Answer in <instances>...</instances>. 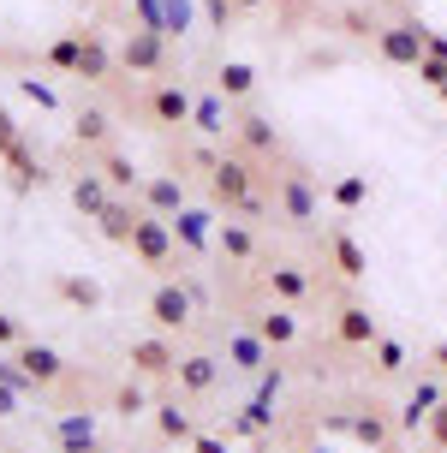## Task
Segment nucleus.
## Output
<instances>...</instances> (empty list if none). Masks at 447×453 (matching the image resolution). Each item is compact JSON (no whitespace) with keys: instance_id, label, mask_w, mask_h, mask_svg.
Returning <instances> with one entry per match:
<instances>
[{"instance_id":"nucleus-1","label":"nucleus","mask_w":447,"mask_h":453,"mask_svg":"<svg viewBox=\"0 0 447 453\" xmlns=\"http://www.w3.org/2000/svg\"><path fill=\"white\" fill-rule=\"evenodd\" d=\"M173 245H179V239H173V221H167V215H156V209H150V215H137L132 250L150 263V269H167V263H173Z\"/></svg>"},{"instance_id":"nucleus-2","label":"nucleus","mask_w":447,"mask_h":453,"mask_svg":"<svg viewBox=\"0 0 447 453\" xmlns=\"http://www.w3.org/2000/svg\"><path fill=\"white\" fill-rule=\"evenodd\" d=\"M191 311H197V298H191V287H179V280H161L156 293H150V322H156L161 334L191 328Z\"/></svg>"},{"instance_id":"nucleus-3","label":"nucleus","mask_w":447,"mask_h":453,"mask_svg":"<svg viewBox=\"0 0 447 453\" xmlns=\"http://www.w3.org/2000/svg\"><path fill=\"white\" fill-rule=\"evenodd\" d=\"M376 48H381V60H388V66H418V60H424V24H418V19L381 24Z\"/></svg>"},{"instance_id":"nucleus-4","label":"nucleus","mask_w":447,"mask_h":453,"mask_svg":"<svg viewBox=\"0 0 447 453\" xmlns=\"http://www.w3.org/2000/svg\"><path fill=\"white\" fill-rule=\"evenodd\" d=\"M209 191H215V203L227 209H257V197H250V167L239 156H227L209 167Z\"/></svg>"},{"instance_id":"nucleus-5","label":"nucleus","mask_w":447,"mask_h":453,"mask_svg":"<svg viewBox=\"0 0 447 453\" xmlns=\"http://www.w3.org/2000/svg\"><path fill=\"white\" fill-rule=\"evenodd\" d=\"M119 60H126L132 72H161V66H167V36L137 24L132 36H126V48H119Z\"/></svg>"},{"instance_id":"nucleus-6","label":"nucleus","mask_w":447,"mask_h":453,"mask_svg":"<svg viewBox=\"0 0 447 453\" xmlns=\"http://www.w3.org/2000/svg\"><path fill=\"white\" fill-rule=\"evenodd\" d=\"M132 370H137V376H173V370H179V352L167 346V334L132 340Z\"/></svg>"},{"instance_id":"nucleus-7","label":"nucleus","mask_w":447,"mask_h":453,"mask_svg":"<svg viewBox=\"0 0 447 453\" xmlns=\"http://www.w3.org/2000/svg\"><path fill=\"white\" fill-rule=\"evenodd\" d=\"M328 257H335L340 280H364V274H370V250L358 245L352 233H328Z\"/></svg>"},{"instance_id":"nucleus-8","label":"nucleus","mask_w":447,"mask_h":453,"mask_svg":"<svg viewBox=\"0 0 447 453\" xmlns=\"http://www.w3.org/2000/svg\"><path fill=\"white\" fill-rule=\"evenodd\" d=\"M167 221H173V239L191 250V257H203V250H209V221H215L209 209H179V215H167Z\"/></svg>"},{"instance_id":"nucleus-9","label":"nucleus","mask_w":447,"mask_h":453,"mask_svg":"<svg viewBox=\"0 0 447 453\" xmlns=\"http://www.w3.org/2000/svg\"><path fill=\"white\" fill-rule=\"evenodd\" d=\"M108 203H113L108 173H84V180H72V209H78V215H89V221H96Z\"/></svg>"},{"instance_id":"nucleus-10","label":"nucleus","mask_w":447,"mask_h":453,"mask_svg":"<svg viewBox=\"0 0 447 453\" xmlns=\"http://www.w3.org/2000/svg\"><path fill=\"white\" fill-rule=\"evenodd\" d=\"M281 209H287V221H316V191H311V180L304 173H287L281 180Z\"/></svg>"},{"instance_id":"nucleus-11","label":"nucleus","mask_w":447,"mask_h":453,"mask_svg":"<svg viewBox=\"0 0 447 453\" xmlns=\"http://www.w3.org/2000/svg\"><path fill=\"white\" fill-rule=\"evenodd\" d=\"M19 364L36 376V388H48V382H60V370H66V358L54 352V346H36V340H24L19 346Z\"/></svg>"},{"instance_id":"nucleus-12","label":"nucleus","mask_w":447,"mask_h":453,"mask_svg":"<svg viewBox=\"0 0 447 453\" xmlns=\"http://www.w3.org/2000/svg\"><path fill=\"white\" fill-rule=\"evenodd\" d=\"M179 388H185V394H209V388L221 382V364L209 358V352H191V358H179Z\"/></svg>"},{"instance_id":"nucleus-13","label":"nucleus","mask_w":447,"mask_h":453,"mask_svg":"<svg viewBox=\"0 0 447 453\" xmlns=\"http://www.w3.org/2000/svg\"><path fill=\"white\" fill-rule=\"evenodd\" d=\"M54 441L66 453H89L96 448V418H89V411H66V418L54 424Z\"/></svg>"},{"instance_id":"nucleus-14","label":"nucleus","mask_w":447,"mask_h":453,"mask_svg":"<svg viewBox=\"0 0 447 453\" xmlns=\"http://www.w3.org/2000/svg\"><path fill=\"white\" fill-rule=\"evenodd\" d=\"M335 430H346L352 441H364V448H388V418H376V411H358V418H335Z\"/></svg>"},{"instance_id":"nucleus-15","label":"nucleus","mask_w":447,"mask_h":453,"mask_svg":"<svg viewBox=\"0 0 447 453\" xmlns=\"http://www.w3.org/2000/svg\"><path fill=\"white\" fill-rule=\"evenodd\" d=\"M113 72V54H108V42L96 36V30H84V48H78V78H89V84H102Z\"/></svg>"},{"instance_id":"nucleus-16","label":"nucleus","mask_w":447,"mask_h":453,"mask_svg":"<svg viewBox=\"0 0 447 453\" xmlns=\"http://www.w3.org/2000/svg\"><path fill=\"white\" fill-rule=\"evenodd\" d=\"M0 161L12 167V191H36V185L48 180V173H42V161H36L30 150H24V137H19V143H12V150H6Z\"/></svg>"},{"instance_id":"nucleus-17","label":"nucleus","mask_w":447,"mask_h":453,"mask_svg":"<svg viewBox=\"0 0 447 453\" xmlns=\"http://www.w3.org/2000/svg\"><path fill=\"white\" fill-rule=\"evenodd\" d=\"M340 340H346V346H376V317H370V311H364V304H346V311H340Z\"/></svg>"},{"instance_id":"nucleus-18","label":"nucleus","mask_w":447,"mask_h":453,"mask_svg":"<svg viewBox=\"0 0 447 453\" xmlns=\"http://www.w3.org/2000/svg\"><path fill=\"white\" fill-rule=\"evenodd\" d=\"M227 364L233 370H268V340L263 334H233L227 340Z\"/></svg>"},{"instance_id":"nucleus-19","label":"nucleus","mask_w":447,"mask_h":453,"mask_svg":"<svg viewBox=\"0 0 447 453\" xmlns=\"http://www.w3.org/2000/svg\"><path fill=\"white\" fill-rule=\"evenodd\" d=\"M150 108H156V119H161V126H185L197 102H191V96L179 90V84H161V90H156V102H150Z\"/></svg>"},{"instance_id":"nucleus-20","label":"nucleus","mask_w":447,"mask_h":453,"mask_svg":"<svg viewBox=\"0 0 447 453\" xmlns=\"http://www.w3.org/2000/svg\"><path fill=\"white\" fill-rule=\"evenodd\" d=\"M442 400H447L442 388H435V382H424L418 394H412V400H405V411H400V430H424V424H429V411L442 406Z\"/></svg>"},{"instance_id":"nucleus-21","label":"nucleus","mask_w":447,"mask_h":453,"mask_svg":"<svg viewBox=\"0 0 447 453\" xmlns=\"http://www.w3.org/2000/svg\"><path fill=\"white\" fill-rule=\"evenodd\" d=\"M96 221H102V233H108L113 245H132V226H137V209L126 203V197H113V203L102 209V215H96Z\"/></svg>"},{"instance_id":"nucleus-22","label":"nucleus","mask_w":447,"mask_h":453,"mask_svg":"<svg viewBox=\"0 0 447 453\" xmlns=\"http://www.w3.org/2000/svg\"><path fill=\"white\" fill-rule=\"evenodd\" d=\"M239 137H245L250 156H274V150H281V132L268 126L263 113H245V119H239Z\"/></svg>"},{"instance_id":"nucleus-23","label":"nucleus","mask_w":447,"mask_h":453,"mask_svg":"<svg viewBox=\"0 0 447 453\" xmlns=\"http://www.w3.org/2000/svg\"><path fill=\"white\" fill-rule=\"evenodd\" d=\"M143 203L156 209V215H179L185 209V185L179 180H143Z\"/></svg>"},{"instance_id":"nucleus-24","label":"nucleus","mask_w":447,"mask_h":453,"mask_svg":"<svg viewBox=\"0 0 447 453\" xmlns=\"http://www.w3.org/2000/svg\"><path fill=\"white\" fill-rule=\"evenodd\" d=\"M215 90L233 96V102H239V96H250V90H257V66H245V60H227V66L215 72Z\"/></svg>"},{"instance_id":"nucleus-25","label":"nucleus","mask_w":447,"mask_h":453,"mask_svg":"<svg viewBox=\"0 0 447 453\" xmlns=\"http://www.w3.org/2000/svg\"><path fill=\"white\" fill-rule=\"evenodd\" d=\"M268 287H274V298L298 304V298L311 293V274H304V269H292V263H281V269H268Z\"/></svg>"},{"instance_id":"nucleus-26","label":"nucleus","mask_w":447,"mask_h":453,"mask_svg":"<svg viewBox=\"0 0 447 453\" xmlns=\"http://www.w3.org/2000/svg\"><path fill=\"white\" fill-rule=\"evenodd\" d=\"M102 173H108V185L119 191V197H132V191H143V173H137V167H132V156H119V150H113V156L102 161Z\"/></svg>"},{"instance_id":"nucleus-27","label":"nucleus","mask_w":447,"mask_h":453,"mask_svg":"<svg viewBox=\"0 0 447 453\" xmlns=\"http://www.w3.org/2000/svg\"><path fill=\"white\" fill-rule=\"evenodd\" d=\"M156 430L167 435V441H191V435H197V424H191V411L179 406V400H167V406L156 411Z\"/></svg>"},{"instance_id":"nucleus-28","label":"nucleus","mask_w":447,"mask_h":453,"mask_svg":"<svg viewBox=\"0 0 447 453\" xmlns=\"http://www.w3.org/2000/svg\"><path fill=\"white\" fill-rule=\"evenodd\" d=\"M257 334H263L268 346H292V340H298V317H292V311H268V317H257Z\"/></svg>"},{"instance_id":"nucleus-29","label":"nucleus","mask_w":447,"mask_h":453,"mask_svg":"<svg viewBox=\"0 0 447 453\" xmlns=\"http://www.w3.org/2000/svg\"><path fill=\"white\" fill-rule=\"evenodd\" d=\"M54 287H60V298H72V304H84V311H96V304H102V287H96L89 274H60Z\"/></svg>"},{"instance_id":"nucleus-30","label":"nucleus","mask_w":447,"mask_h":453,"mask_svg":"<svg viewBox=\"0 0 447 453\" xmlns=\"http://www.w3.org/2000/svg\"><path fill=\"white\" fill-rule=\"evenodd\" d=\"M370 203V173H340L335 180V209H358Z\"/></svg>"},{"instance_id":"nucleus-31","label":"nucleus","mask_w":447,"mask_h":453,"mask_svg":"<svg viewBox=\"0 0 447 453\" xmlns=\"http://www.w3.org/2000/svg\"><path fill=\"white\" fill-rule=\"evenodd\" d=\"M78 48H84V30H72V36H60V42H48V66L78 78Z\"/></svg>"},{"instance_id":"nucleus-32","label":"nucleus","mask_w":447,"mask_h":453,"mask_svg":"<svg viewBox=\"0 0 447 453\" xmlns=\"http://www.w3.org/2000/svg\"><path fill=\"white\" fill-rule=\"evenodd\" d=\"M191 119H197V132H227V108H221V90L215 96H197V108H191Z\"/></svg>"},{"instance_id":"nucleus-33","label":"nucleus","mask_w":447,"mask_h":453,"mask_svg":"<svg viewBox=\"0 0 447 453\" xmlns=\"http://www.w3.org/2000/svg\"><path fill=\"white\" fill-rule=\"evenodd\" d=\"M161 24H167V36H185L197 24V6L191 0H161Z\"/></svg>"},{"instance_id":"nucleus-34","label":"nucleus","mask_w":447,"mask_h":453,"mask_svg":"<svg viewBox=\"0 0 447 453\" xmlns=\"http://www.w3.org/2000/svg\"><path fill=\"white\" fill-rule=\"evenodd\" d=\"M72 132H78V143H108V132H113V126H108V113H102V108H84Z\"/></svg>"},{"instance_id":"nucleus-35","label":"nucleus","mask_w":447,"mask_h":453,"mask_svg":"<svg viewBox=\"0 0 447 453\" xmlns=\"http://www.w3.org/2000/svg\"><path fill=\"white\" fill-rule=\"evenodd\" d=\"M221 250H227V257H239V263H245L250 250H257V233H250V226H239V221H227V226H221Z\"/></svg>"},{"instance_id":"nucleus-36","label":"nucleus","mask_w":447,"mask_h":453,"mask_svg":"<svg viewBox=\"0 0 447 453\" xmlns=\"http://www.w3.org/2000/svg\"><path fill=\"white\" fill-rule=\"evenodd\" d=\"M268 424H274V411H268V400H263V394H257V400H250V406H245V418H239L233 430H239V435H263Z\"/></svg>"},{"instance_id":"nucleus-37","label":"nucleus","mask_w":447,"mask_h":453,"mask_svg":"<svg viewBox=\"0 0 447 453\" xmlns=\"http://www.w3.org/2000/svg\"><path fill=\"white\" fill-rule=\"evenodd\" d=\"M376 370L381 376H400L405 370V346L400 340H376Z\"/></svg>"},{"instance_id":"nucleus-38","label":"nucleus","mask_w":447,"mask_h":453,"mask_svg":"<svg viewBox=\"0 0 447 453\" xmlns=\"http://www.w3.org/2000/svg\"><path fill=\"white\" fill-rule=\"evenodd\" d=\"M113 411H119V418H137V411H150V394H143L137 382H126L119 394H113Z\"/></svg>"},{"instance_id":"nucleus-39","label":"nucleus","mask_w":447,"mask_h":453,"mask_svg":"<svg viewBox=\"0 0 447 453\" xmlns=\"http://www.w3.org/2000/svg\"><path fill=\"white\" fill-rule=\"evenodd\" d=\"M412 72H418V84H429V90H442V84H447V60H442V54H429V48H424V60H418Z\"/></svg>"},{"instance_id":"nucleus-40","label":"nucleus","mask_w":447,"mask_h":453,"mask_svg":"<svg viewBox=\"0 0 447 453\" xmlns=\"http://www.w3.org/2000/svg\"><path fill=\"white\" fill-rule=\"evenodd\" d=\"M19 90H24V96H30V102H36V108H48V113H54V108H60V96H54V90H48V84H42V78H19Z\"/></svg>"},{"instance_id":"nucleus-41","label":"nucleus","mask_w":447,"mask_h":453,"mask_svg":"<svg viewBox=\"0 0 447 453\" xmlns=\"http://www.w3.org/2000/svg\"><path fill=\"white\" fill-rule=\"evenodd\" d=\"M132 12H137L143 30H161V36H167V24H161V0H132Z\"/></svg>"},{"instance_id":"nucleus-42","label":"nucleus","mask_w":447,"mask_h":453,"mask_svg":"<svg viewBox=\"0 0 447 453\" xmlns=\"http://www.w3.org/2000/svg\"><path fill=\"white\" fill-rule=\"evenodd\" d=\"M429 441H435V448L447 453V400H442L435 411H429Z\"/></svg>"},{"instance_id":"nucleus-43","label":"nucleus","mask_w":447,"mask_h":453,"mask_svg":"<svg viewBox=\"0 0 447 453\" xmlns=\"http://www.w3.org/2000/svg\"><path fill=\"white\" fill-rule=\"evenodd\" d=\"M203 12H209V24H221V30H227V19H233L239 6H233V0H203Z\"/></svg>"},{"instance_id":"nucleus-44","label":"nucleus","mask_w":447,"mask_h":453,"mask_svg":"<svg viewBox=\"0 0 447 453\" xmlns=\"http://www.w3.org/2000/svg\"><path fill=\"white\" fill-rule=\"evenodd\" d=\"M12 143H19V119H12V113L0 108V156H6V150H12Z\"/></svg>"},{"instance_id":"nucleus-45","label":"nucleus","mask_w":447,"mask_h":453,"mask_svg":"<svg viewBox=\"0 0 447 453\" xmlns=\"http://www.w3.org/2000/svg\"><path fill=\"white\" fill-rule=\"evenodd\" d=\"M0 346H24V334H19V317H6V311H0Z\"/></svg>"},{"instance_id":"nucleus-46","label":"nucleus","mask_w":447,"mask_h":453,"mask_svg":"<svg viewBox=\"0 0 447 453\" xmlns=\"http://www.w3.org/2000/svg\"><path fill=\"white\" fill-rule=\"evenodd\" d=\"M191 453H227V441H221V435H191Z\"/></svg>"},{"instance_id":"nucleus-47","label":"nucleus","mask_w":447,"mask_h":453,"mask_svg":"<svg viewBox=\"0 0 447 453\" xmlns=\"http://www.w3.org/2000/svg\"><path fill=\"white\" fill-rule=\"evenodd\" d=\"M257 376H263V382H257V394H263V400H274V394H281V370H257Z\"/></svg>"},{"instance_id":"nucleus-48","label":"nucleus","mask_w":447,"mask_h":453,"mask_svg":"<svg viewBox=\"0 0 447 453\" xmlns=\"http://www.w3.org/2000/svg\"><path fill=\"white\" fill-rule=\"evenodd\" d=\"M19 411V388H0V418H12Z\"/></svg>"},{"instance_id":"nucleus-49","label":"nucleus","mask_w":447,"mask_h":453,"mask_svg":"<svg viewBox=\"0 0 447 453\" xmlns=\"http://www.w3.org/2000/svg\"><path fill=\"white\" fill-rule=\"evenodd\" d=\"M435 370H442V376H447V346H435Z\"/></svg>"},{"instance_id":"nucleus-50","label":"nucleus","mask_w":447,"mask_h":453,"mask_svg":"<svg viewBox=\"0 0 447 453\" xmlns=\"http://www.w3.org/2000/svg\"><path fill=\"white\" fill-rule=\"evenodd\" d=\"M233 6H239V12H250V6H263V0H233Z\"/></svg>"},{"instance_id":"nucleus-51","label":"nucleus","mask_w":447,"mask_h":453,"mask_svg":"<svg viewBox=\"0 0 447 453\" xmlns=\"http://www.w3.org/2000/svg\"><path fill=\"white\" fill-rule=\"evenodd\" d=\"M316 453H335V448H316Z\"/></svg>"},{"instance_id":"nucleus-52","label":"nucleus","mask_w":447,"mask_h":453,"mask_svg":"<svg viewBox=\"0 0 447 453\" xmlns=\"http://www.w3.org/2000/svg\"><path fill=\"white\" fill-rule=\"evenodd\" d=\"M442 102H447V84H442Z\"/></svg>"},{"instance_id":"nucleus-53","label":"nucleus","mask_w":447,"mask_h":453,"mask_svg":"<svg viewBox=\"0 0 447 453\" xmlns=\"http://www.w3.org/2000/svg\"><path fill=\"white\" fill-rule=\"evenodd\" d=\"M405 6H412V0H405Z\"/></svg>"}]
</instances>
